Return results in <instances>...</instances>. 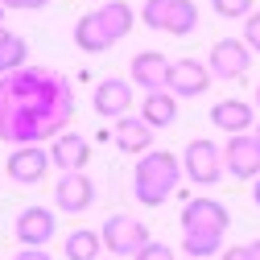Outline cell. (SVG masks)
I'll return each mask as SVG.
<instances>
[{
  "mask_svg": "<svg viewBox=\"0 0 260 260\" xmlns=\"http://www.w3.org/2000/svg\"><path fill=\"white\" fill-rule=\"evenodd\" d=\"M75 120V87L62 71L21 67L0 75V141L42 145L67 133Z\"/></svg>",
  "mask_w": 260,
  "mask_h": 260,
  "instance_id": "1",
  "label": "cell"
},
{
  "mask_svg": "<svg viewBox=\"0 0 260 260\" xmlns=\"http://www.w3.org/2000/svg\"><path fill=\"white\" fill-rule=\"evenodd\" d=\"M182 178H186L182 174V157H174L166 149H149V153H141L137 170H133V194H137L141 207H161L178 190Z\"/></svg>",
  "mask_w": 260,
  "mask_h": 260,
  "instance_id": "2",
  "label": "cell"
},
{
  "mask_svg": "<svg viewBox=\"0 0 260 260\" xmlns=\"http://www.w3.org/2000/svg\"><path fill=\"white\" fill-rule=\"evenodd\" d=\"M182 174L194 182V186H215L223 178V149L207 137H194L182 153Z\"/></svg>",
  "mask_w": 260,
  "mask_h": 260,
  "instance_id": "3",
  "label": "cell"
},
{
  "mask_svg": "<svg viewBox=\"0 0 260 260\" xmlns=\"http://www.w3.org/2000/svg\"><path fill=\"white\" fill-rule=\"evenodd\" d=\"M252 67V50L244 46V38H219L207 54V71L211 79H223V83H236L244 79Z\"/></svg>",
  "mask_w": 260,
  "mask_h": 260,
  "instance_id": "4",
  "label": "cell"
},
{
  "mask_svg": "<svg viewBox=\"0 0 260 260\" xmlns=\"http://www.w3.org/2000/svg\"><path fill=\"white\" fill-rule=\"evenodd\" d=\"M100 236H104V248L112 256H137L145 244H149V227L133 215H108V223L100 227Z\"/></svg>",
  "mask_w": 260,
  "mask_h": 260,
  "instance_id": "5",
  "label": "cell"
},
{
  "mask_svg": "<svg viewBox=\"0 0 260 260\" xmlns=\"http://www.w3.org/2000/svg\"><path fill=\"white\" fill-rule=\"evenodd\" d=\"M223 170L232 174V178H240V182L260 178V141H256V133H236V137H227Z\"/></svg>",
  "mask_w": 260,
  "mask_h": 260,
  "instance_id": "6",
  "label": "cell"
},
{
  "mask_svg": "<svg viewBox=\"0 0 260 260\" xmlns=\"http://www.w3.org/2000/svg\"><path fill=\"white\" fill-rule=\"evenodd\" d=\"M207 87H211V71H207V62H199V58H174V62H170L166 91H174L178 100L207 95Z\"/></svg>",
  "mask_w": 260,
  "mask_h": 260,
  "instance_id": "7",
  "label": "cell"
},
{
  "mask_svg": "<svg viewBox=\"0 0 260 260\" xmlns=\"http://www.w3.org/2000/svg\"><path fill=\"white\" fill-rule=\"evenodd\" d=\"M5 170H9V178L17 186H38L46 178V170H50V149H42V145H13Z\"/></svg>",
  "mask_w": 260,
  "mask_h": 260,
  "instance_id": "8",
  "label": "cell"
},
{
  "mask_svg": "<svg viewBox=\"0 0 260 260\" xmlns=\"http://www.w3.org/2000/svg\"><path fill=\"white\" fill-rule=\"evenodd\" d=\"M232 227V211L219 199H190L182 207V232H227Z\"/></svg>",
  "mask_w": 260,
  "mask_h": 260,
  "instance_id": "9",
  "label": "cell"
},
{
  "mask_svg": "<svg viewBox=\"0 0 260 260\" xmlns=\"http://www.w3.org/2000/svg\"><path fill=\"white\" fill-rule=\"evenodd\" d=\"M91 203H95V182H91L83 170H71V174L58 178V186H54V207H58L62 215H83Z\"/></svg>",
  "mask_w": 260,
  "mask_h": 260,
  "instance_id": "10",
  "label": "cell"
},
{
  "mask_svg": "<svg viewBox=\"0 0 260 260\" xmlns=\"http://www.w3.org/2000/svg\"><path fill=\"white\" fill-rule=\"evenodd\" d=\"M58 232V215L50 207H25L17 215V244L21 248H46Z\"/></svg>",
  "mask_w": 260,
  "mask_h": 260,
  "instance_id": "11",
  "label": "cell"
},
{
  "mask_svg": "<svg viewBox=\"0 0 260 260\" xmlns=\"http://www.w3.org/2000/svg\"><path fill=\"white\" fill-rule=\"evenodd\" d=\"M91 104H95V116L120 120V116H128V108H133V83L128 79H100Z\"/></svg>",
  "mask_w": 260,
  "mask_h": 260,
  "instance_id": "12",
  "label": "cell"
},
{
  "mask_svg": "<svg viewBox=\"0 0 260 260\" xmlns=\"http://www.w3.org/2000/svg\"><path fill=\"white\" fill-rule=\"evenodd\" d=\"M170 75V58L157 54V50H141L133 62H128V83L141 87V91H161Z\"/></svg>",
  "mask_w": 260,
  "mask_h": 260,
  "instance_id": "13",
  "label": "cell"
},
{
  "mask_svg": "<svg viewBox=\"0 0 260 260\" xmlns=\"http://www.w3.org/2000/svg\"><path fill=\"white\" fill-rule=\"evenodd\" d=\"M87 161H91V145H87V137H79V133H58V137L50 141V166H58L62 174L87 170Z\"/></svg>",
  "mask_w": 260,
  "mask_h": 260,
  "instance_id": "14",
  "label": "cell"
},
{
  "mask_svg": "<svg viewBox=\"0 0 260 260\" xmlns=\"http://www.w3.org/2000/svg\"><path fill=\"white\" fill-rule=\"evenodd\" d=\"M211 124L219 128V133H227V137L252 133V128H256V108L244 104V100H219L211 108Z\"/></svg>",
  "mask_w": 260,
  "mask_h": 260,
  "instance_id": "15",
  "label": "cell"
},
{
  "mask_svg": "<svg viewBox=\"0 0 260 260\" xmlns=\"http://www.w3.org/2000/svg\"><path fill=\"white\" fill-rule=\"evenodd\" d=\"M112 141H116V149L120 153H149L153 149V128L141 120V116H120L116 120V128H112Z\"/></svg>",
  "mask_w": 260,
  "mask_h": 260,
  "instance_id": "16",
  "label": "cell"
},
{
  "mask_svg": "<svg viewBox=\"0 0 260 260\" xmlns=\"http://www.w3.org/2000/svg\"><path fill=\"white\" fill-rule=\"evenodd\" d=\"M141 120L153 128V133H157V128H170V124L178 120V95L166 91V87H161V91H145V100H141Z\"/></svg>",
  "mask_w": 260,
  "mask_h": 260,
  "instance_id": "17",
  "label": "cell"
},
{
  "mask_svg": "<svg viewBox=\"0 0 260 260\" xmlns=\"http://www.w3.org/2000/svg\"><path fill=\"white\" fill-rule=\"evenodd\" d=\"M95 17H100L104 34H108L112 42L128 38V34H133V25H137V13H133V5H128V0H104V5L95 9Z\"/></svg>",
  "mask_w": 260,
  "mask_h": 260,
  "instance_id": "18",
  "label": "cell"
},
{
  "mask_svg": "<svg viewBox=\"0 0 260 260\" xmlns=\"http://www.w3.org/2000/svg\"><path fill=\"white\" fill-rule=\"evenodd\" d=\"M75 46H79L83 54H108L116 42L104 34V25H100L95 13H83V17L75 21Z\"/></svg>",
  "mask_w": 260,
  "mask_h": 260,
  "instance_id": "19",
  "label": "cell"
},
{
  "mask_svg": "<svg viewBox=\"0 0 260 260\" xmlns=\"http://www.w3.org/2000/svg\"><path fill=\"white\" fill-rule=\"evenodd\" d=\"M62 252H67V260H100L104 236L91 232V227H79V232H71L67 240H62Z\"/></svg>",
  "mask_w": 260,
  "mask_h": 260,
  "instance_id": "20",
  "label": "cell"
},
{
  "mask_svg": "<svg viewBox=\"0 0 260 260\" xmlns=\"http://www.w3.org/2000/svg\"><path fill=\"white\" fill-rule=\"evenodd\" d=\"M21 67H29V46H25V38L0 29V75L21 71Z\"/></svg>",
  "mask_w": 260,
  "mask_h": 260,
  "instance_id": "21",
  "label": "cell"
},
{
  "mask_svg": "<svg viewBox=\"0 0 260 260\" xmlns=\"http://www.w3.org/2000/svg\"><path fill=\"white\" fill-rule=\"evenodd\" d=\"M182 252H186V260H211V256L223 252V236L219 232H186Z\"/></svg>",
  "mask_w": 260,
  "mask_h": 260,
  "instance_id": "22",
  "label": "cell"
},
{
  "mask_svg": "<svg viewBox=\"0 0 260 260\" xmlns=\"http://www.w3.org/2000/svg\"><path fill=\"white\" fill-rule=\"evenodd\" d=\"M194 29H199V5H194V0H174L170 17H166V34L186 38V34H194Z\"/></svg>",
  "mask_w": 260,
  "mask_h": 260,
  "instance_id": "23",
  "label": "cell"
},
{
  "mask_svg": "<svg viewBox=\"0 0 260 260\" xmlns=\"http://www.w3.org/2000/svg\"><path fill=\"white\" fill-rule=\"evenodd\" d=\"M170 5H174V0H145V9H141V21H145L149 29H166Z\"/></svg>",
  "mask_w": 260,
  "mask_h": 260,
  "instance_id": "24",
  "label": "cell"
},
{
  "mask_svg": "<svg viewBox=\"0 0 260 260\" xmlns=\"http://www.w3.org/2000/svg\"><path fill=\"white\" fill-rule=\"evenodd\" d=\"M211 5H215V13L223 21H244L252 13V0H211Z\"/></svg>",
  "mask_w": 260,
  "mask_h": 260,
  "instance_id": "25",
  "label": "cell"
},
{
  "mask_svg": "<svg viewBox=\"0 0 260 260\" xmlns=\"http://www.w3.org/2000/svg\"><path fill=\"white\" fill-rule=\"evenodd\" d=\"M244 46H248L252 54H260V13H256V9L244 17Z\"/></svg>",
  "mask_w": 260,
  "mask_h": 260,
  "instance_id": "26",
  "label": "cell"
},
{
  "mask_svg": "<svg viewBox=\"0 0 260 260\" xmlns=\"http://www.w3.org/2000/svg\"><path fill=\"white\" fill-rule=\"evenodd\" d=\"M133 260H174V248H170V244H157V240H149V244H145V248H141Z\"/></svg>",
  "mask_w": 260,
  "mask_h": 260,
  "instance_id": "27",
  "label": "cell"
},
{
  "mask_svg": "<svg viewBox=\"0 0 260 260\" xmlns=\"http://www.w3.org/2000/svg\"><path fill=\"white\" fill-rule=\"evenodd\" d=\"M0 5H5V9H29V13H34V9H46L50 0H0Z\"/></svg>",
  "mask_w": 260,
  "mask_h": 260,
  "instance_id": "28",
  "label": "cell"
},
{
  "mask_svg": "<svg viewBox=\"0 0 260 260\" xmlns=\"http://www.w3.org/2000/svg\"><path fill=\"white\" fill-rule=\"evenodd\" d=\"M219 260H252V256H248V244H232L227 252H219Z\"/></svg>",
  "mask_w": 260,
  "mask_h": 260,
  "instance_id": "29",
  "label": "cell"
},
{
  "mask_svg": "<svg viewBox=\"0 0 260 260\" xmlns=\"http://www.w3.org/2000/svg\"><path fill=\"white\" fill-rule=\"evenodd\" d=\"M17 260H54V256H50L46 248H21V252H17Z\"/></svg>",
  "mask_w": 260,
  "mask_h": 260,
  "instance_id": "30",
  "label": "cell"
},
{
  "mask_svg": "<svg viewBox=\"0 0 260 260\" xmlns=\"http://www.w3.org/2000/svg\"><path fill=\"white\" fill-rule=\"evenodd\" d=\"M252 203L260 207V178H252Z\"/></svg>",
  "mask_w": 260,
  "mask_h": 260,
  "instance_id": "31",
  "label": "cell"
},
{
  "mask_svg": "<svg viewBox=\"0 0 260 260\" xmlns=\"http://www.w3.org/2000/svg\"><path fill=\"white\" fill-rule=\"evenodd\" d=\"M248 256H252V260H260V240H252V244H248Z\"/></svg>",
  "mask_w": 260,
  "mask_h": 260,
  "instance_id": "32",
  "label": "cell"
},
{
  "mask_svg": "<svg viewBox=\"0 0 260 260\" xmlns=\"http://www.w3.org/2000/svg\"><path fill=\"white\" fill-rule=\"evenodd\" d=\"M5 13H9V9H5V5H0V21H5Z\"/></svg>",
  "mask_w": 260,
  "mask_h": 260,
  "instance_id": "33",
  "label": "cell"
},
{
  "mask_svg": "<svg viewBox=\"0 0 260 260\" xmlns=\"http://www.w3.org/2000/svg\"><path fill=\"white\" fill-rule=\"evenodd\" d=\"M256 108H260V87H256Z\"/></svg>",
  "mask_w": 260,
  "mask_h": 260,
  "instance_id": "34",
  "label": "cell"
},
{
  "mask_svg": "<svg viewBox=\"0 0 260 260\" xmlns=\"http://www.w3.org/2000/svg\"><path fill=\"white\" fill-rule=\"evenodd\" d=\"M252 133H256V141H260V128H252Z\"/></svg>",
  "mask_w": 260,
  "mask_h": 260,
  "instance_id": "35",
  "label": "cell"
},
{
  "mask_svg": "<svg viewBox=\"0 0 260 260\" xmlns=\"http://www.w3.org/2000/svg\"><path fill=\"white\" fill-rule=\"evenodd\" d=\"M95 5H104V0H95Z\"/></svg>",
  "mask_w": 260,
  "mask_h": 260,
  "instance_id": "36",
  "label": "cell"
},
{
  "mask_svg": "<svg viewBox=\"0 0 260 260\" xmlns=\"http://www.w3.org/2000/svg\"><path fill=\"white\" fill-rule=\"evenodd\" d=\"M0 29H5V25H0Z\"/></svg>",
  "mask_w": 260,
  "mask_h": 260,
  "instance_id": "37",
  "label": "cell"
}]
</instances>
